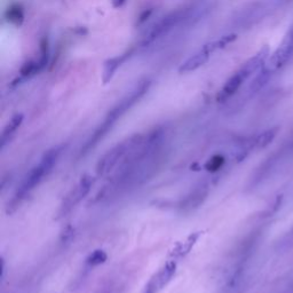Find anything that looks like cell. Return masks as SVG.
I'll return each mask as SVG.
<instances>
[{
  "label": "cell",
  "instance_id": "obj_1",
  "mask_svg": "<svg viewBox=\"0 0 293 293\" xmlns=\"http://www.w3.org/2000/svg\"><path fill=\"white\" fill-rule=\"evenodd\" d=\"M150 85L151 82L149 80L141 81L129 95H126L118 104L114 107V108L110 110L109 114L107 115L104 120L102 121V124L95 130V132L92 134L91 138L86 141V143L81 148L80 154L85 155L89 153L91 149L94 148V146L99 143L107 134H108V132L112 129V126L116 124V121L118 120L126 111L130 110L136 102H139L142 99L145 93L149 91Z\"/></svg>",
  "mask_w": 293,
  "mask_h": 293
},
{
  "label": "cell",
  "instance_id": "obj_2",
  "mask_svg": "<svg viewBox=\"0 0 293 293\" xmlns=\"http://www.w3.org/2000/svg\"><path fill=\"white\" fill-rule=\"evenodd\" d=\"M61 148H53L48 150L47 153L43 156L40 162H39L35 168L30 170L26 178H24L22 184L19 185L15 196L12 199L11 206H18L24 198H26L32 190H35L44 178L47 177L52 172L53 168L57 163L58 156H60Z\"/></svg>",
  "mask_w": 293,
  "mask_h": 293
},
{
  "label": "cell",
  "instance_id": "obj_3",
  "mask_svg": "<svg viewBox=\"0 0 293 293\" xmlns=\"http://www.w3.org/2000/svg\"><path fill=\"white\" fill-rule=\"evenodd\" d=\"M268 55H269L268 47H263L258 54H256L247 62L244 63L241 67V69H238L231 78H229L226 81V84L223 85L222 90L219 92L218 101L224 102L228 99H231L233 95H235L247 78H250L253 73H257L262 69V67L265 66V63L267 61Z\"/></svg>",
  "mask_w": 293,
  "mask_h": 293
},
{
  "label": "cell",
  "instance_id": "obj_4",
  "mask_svg": "<svg viewBox=\"0 0 293 293\" xmlns=\"http://www.w3.org/2000/svg\"><path fill=\"white\" fill-rule=\"evenodd\" d=\"M133 141L134 138L125 141V142H120L102 156V158H100L96 164V174L99 177H106L116 168H118L130 153L132 145H133Z\"/></svg>",
  "mask_w": 293,
  "mask_h": 293
},
{
  "label": "cell",
  "instance_id": "obj_5",
  "mask_svg": "<svg viewBox=\"0 0 293 293\" xmlns=\"http://www.w3.org/2000/svg\"><path fill=\"white\" fill-rule=\"evenodd\" d=\"M189 12L190 11L188 8L179 9V11L170 13L169 15H166L162 19H159V21L156 23L145 35L143 40L144 45L154 43L155 40H157L159 37L166 35V33L172 30L174 27H177L178 24L183 21V19L187 18L189 16Z\"/></svg>",
  "mask_w": 293,
  "mask_h": 293
},
{
  "label": "cell",
  "instance_id": "obj_6",
  "mask_svg": "<svg viewBox=\"0 0 293 293\" xmlns=\"http://www.w3.org/2000/svg\"><path fill=\"white\" fill-rule=\"evenodd\" d=\"M293 56V26L289 29L286 35L283 38L281 45L277 47V50L273 53V54L267 58L265 63L266 70L271 73H275L276 71L281 70L290 58Z\"/></svg>",
  "mask_w": 293,
  "mask_h": 293
},
{
  "label": "cell",
  "instance_id": "obj_7",
  "mask_svg": "<svg viewBox=\"0 0 293 293\" xmlns=\"http://www.w3.org/2000/svg\"><path fill=\"white\" fill-rule=\"evenodd\" d=\"M93 183H94V180H93L91 175H84L80 179V181L70 190L69 194L63 199L58 214L60 216H66L73 207H76L87 196V194L90 193Z\"/></svg>",
  "mask_w": 293,
  "mask_h": 293
},
{
  "label": "cell",
  "instance_id": "obj_8",
  "mask_svg": "<svg viewBox=\"0 0 293 293\" xmlns=\"http://www.w3.org/2000/svg\"><path fill=\"white\" fill-rule=\"evenodd\" d=\"M208 195V187L207 185H199V187L195 188L193 192H190L187 196H185L181 203H180V210L183 212H190L193 210L198 208L204 203L205 199L207 198Z\"/></svg>",
  "mask_w": 293,
  "mask_h": 293
},
{
  "label": "cell",
  "instance_id": "obj_9",
  "mask_svg": "<svg viewBox=\"0 0 293 293\" xmlns=\"http://www.w3.org/2000/svg\"><path fill=\"white\" fill-rule=\"evenodd\" d=\"M210 57H211V54H208L207 52H205L204 50H202L201 48V50L195 53L194 55L188 57L187 60H185L182 65L180 66L179 72L180 73H189V72H193L195 70H197L210 60Z\"/></svg>",
  "mask_w": 293,
  "mask_h": 293
},
{
  "label": "cell",
  "instance_id": "obj_10",
  "mask_svg": "<svg viewBox=\"0 0 293 293\" xmlns=\"http://www.w3.org/2000/svg\"><path fill=\"white\" fill-rule=\"evenodd\" d=\"M175 270H177V263L174 261H171L166 263L157 274L154 275L156 284H157L159 290H163L164 287L172 281V278L175 274Z\"/></svg>",
  "mask_w": 293,
  "mask_h": 293
},
{
  "label": "cell",
  "instance_id": "obj_11",
  "mask_svg": "<svg viewBox=\"0 0 293 293\" xmlns=\"http://www.w3.org/2000/svg\"><path fill=\"white\" fill-rule=\"evenodd\" d=\"M24 116L22 114H17L13 117V118L9 120V123L6 125V128L4 129L3 134H2V139H0V142H2V148H4L6 145L7 142H9L12 136L15 134V132L17 131V129L21 126L22 121H23Z\"/></svg>",
  "mask_w": 293,
  "mask_h": 293
},
{
  "label": "cell",
  "instance_id": "obj_12",
  "mask_svg": "<svg viewBox=\"0 0 293 293\" xmlns=\"http://www.w3.org/2000/svg\"><path fill=\"white\" fill-rule=\"evenodd\" d=\"M125 56H116L112 57L110 60L104 63L103 72H102V81L103 84H108V82L112 79V77L115 76L117 69L121 66V63L124 62Z\"/></svg>",
  "mask_w": 293,
  "mask_h": 293
},
{
  "label": "cell",
  "instance_id": "obj_13",
  "mask_svg": "<svg viewBox=\"0 0 293 293\" xmlns=\"http://www.w3.org/2000/svg\"><path fill=\"white\" fill-rule=\"evenodd\" d=\"M237 36L236 35H227V36H223L219 39H216V40H212L207 44H205V45L202 47V50H204L205 52H207L208 54H213L214 52H217L219 50H222L226 46H228L229 44H232L233 41L236 40Z\"/></svg>",
  "mask_w": 293,
  "mask_h": 293
},
{
  "label": "cell",
  "instance_id": "obj_14",
  "mask_svg": "<svg viewBox=\"0 0 293 293\" xmlns=\"http://www.w3.org/2000/svg\"><path fill=\"white\" fill-rule=\"evenodd\" d=\"M271 75H273L271 72L266 70L265 68L262 67V69L258 72V75L255 77V79L252 80L250 87H248V92H250L251 94H256V93L260 91L262 87L269 81Z\"/></svg>",
  "mask_w": 293,
  "mask_h": 293
},
{
  "label": "cell",
  "instance_id": "obj_15",
  "mask_svg": "<svg viewBox=\"0 0 293 293\" xmlns=\"http://www.w3.org/2000/svg\"><path fill=\"white\" fill-rule=\"evenodd\" d=\"M5 17H6L9 23L15 24V26H21L24 19V12L21 5L15 4L9 6L6 13H5Z\"/></svg>",
  "mask_w": 293,
  "mask_h": 293
},
{
  "label": "cell",
  "instance_id": "obj_16",
  "mask_svg": "<svg viewBox=\"0 0 293 293\" xmlns=\"http://www.w3.org/2000/svg\"><path fill=\"white\" fill-rule=\"evenodd\" d=\"M278 132V128H273L267 130L265 132H262L260 135L257 136V139L255 140V145L259 149H263L266 146L269 145L274 139L276 138Z\"/></svg>",
  "mask_w": 293,
  "mask_h": 293
},
{
  "label": "cell",
  "instance_id": "obj_17",
  "mask_svg": "<svg viewBox=\"0 0 293 293\" xmlns=\"http://www.w3.org/2000/svg\"><path fill=\"white\" fill-rule=\"evenodd\" d=\"M40 70L41 68L39 66L38 61H28L22 66L19 73H21L22 77L29 78L33 75H36V73H38Z\"/></svg>",
  "mask_w": 293,
  "mask_h": 293
},
{
  "label": "cell",
  "instance_id": "obj_18",
  "mask_svg": "<svg viewBox=\"0 0 293 293\" xmlns=\"http://www.w3.org/2000/svg\"><path fill=\"white\" fill-rule=\"evenodd\" d=\"M198 234H194V235H190L188 238H187V241H185L183 244H181V245H179L178 246V250L177 252L174 253L175 256H179V257H183L187 255V253L192 250V247L194 246V244L195 242L197 241V238H198Z\"/></svg>",
  "mask_w": 293,
  "mask_h": 293
},
{
  "label": "cell",
  "instance_id": "obj_19",
  "mask_svg": "<svg viewBox=\"0 0 293 293\" xmlns=\"http://www.w3.org/2000/svg\"><path fill=\"white\" fill-rule=\"evenodd\" d=\"M108 256H107V253L104 251H101V250H97L94 251L92 253V255L87 258L86 263L91 267H95V266H99L101 263H103Z\"/></svg>",
  "mask_w": 293,
  "mask_h": 293
},
{
  "label": "cell",
  "instance_id": "obj_20",
  "mask_svg": "<svg viewBox=\"0 0 293 293\" xmlns=\"http://www.w3.org/2000/svg\"><path fill=\"white\" fill-rule=\"evenodd\" d=\"M160 290L158 289V286L157 284H156V281H155V278L153 277L151 280L149 281L148 284H146L145 286V289L143 291V293H158Z\"/></svg>",
  "mask_w": 293,
  "mask_h": 293
},
{
  "label": "cell",
  "instance_id": "obj_21",
  "mask_svg": "<svg viewBox=\"0 0 293 293\" xmlns=\"http://www.w3.org/2000/svg\"><path fill=\"white\" fill-rule=\"evenodd\" d=\"M151 12H153V11H151V9H148V12L144 11L142 14H141L140 17H139V23H143L144 21H146V19H148V17L150 16Z\"/></svg>",
  "mask_w": 293,
  "mask_h": 293
},
{
  "label": "cell",
  "instance_id": "obj_22",
  "mask_svg": "<svg viewBox=\"0 0 293 293\" xmlns=\"http://www.w3.org/2000/svg\"><path fill=\"white\" fill-rule=\"evenodd\" d=\"M111 3L115 8H120L126 3V0H111Z\"/></svg>",
  "mask_w": 293,
  "mask_h": 293
}]
</instances>
